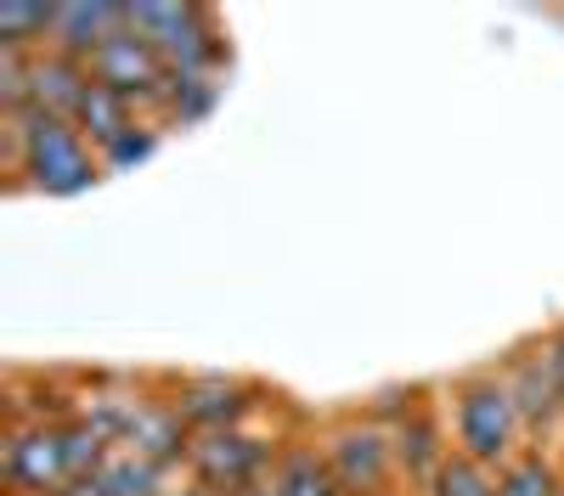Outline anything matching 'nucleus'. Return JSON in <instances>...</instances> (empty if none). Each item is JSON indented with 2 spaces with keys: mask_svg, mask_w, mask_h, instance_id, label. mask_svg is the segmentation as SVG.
Returning <instances> with one entry per match:
<instances>
[{
  "mask_svg": "<svg viewBox=\"0 0 564 496\" xmlns=\"http://www.w3.org/2000/svg\"><path fill=\"white\" fill-rule=\"evenodd\" d=\"M0 169H7L18 192H40V198H79L108 175L74 119L34 113V108L0 119Z\"/></svg>",
  "mask_w": 564,
  "mask_h": 496,
  "instance_id": "obj_1",
  "label": "nucleus"
},
{
  "mask_svg": "<svg viewBox=\"0 0 564 496\" xmlns=\"http://www.w3.org/2000/svg\"><path fill=\"white\" fill-rule=\"evenodd\" d=\"M441 406H446V423H452V445L463 451V458L486 463V469H508L531 445L525 423H520V406H513L497 367L452 378Z\"/></svg>",
  "mask_w": 564,
  "mask_h": 496,
  "instance_id": "obj_2",
  "label": "nucleus"
},
{
  "mask_svg": "<svg viewBox=\"0 0 564 496\" xmlns=\"http://www.w3.org/2000/svg\"><path fill=\"white\" fill-rule=\"evenodd\" d=\"M124 29H135L170 74H226L231 45L226 29L198 0H124Z\"/></svg>",
  "mask_w": 564,
  "mask_h": 496,
  "instance_id": "obj_3",
  "label": "nucleus"
},
{
  "mask_svg": "<svg viewBox=\"0 0 564 496\" xmlns=\"http://www.w3.org/2000/svg\"><path fill=\"white\" fill-rule=\"evenodd\" d=\"M282 406V400H276ZM271 406V412H276ZM265 412V418H271ZM265 418L243 423V429H215V434H193V445H186V480L215 491V496H238L243 485L265 480L282 458V445H289L300 429H265Z\"/></svg>",
  "mask_w": 564,
  "mask_h": 496,
  "instance_id": "obj_4",
  "label": "nucleus"
},
{
  "mask_svg": "<svg viewBox=\"0 0 564 496\" xmlns=\"http://www.w3.org/2000/svg\"><path fill=\"white\" fill-rule=\"evenodd\" d=\"M316 445H322V463L334 469L339 491L345 496H384L401 485V469H395V440L384 423H372L361 406L356 412H339L316 429Z\"/></svg>",
  "mask_w": 564,
  "mask_h": 496,
  "instance_id": "obj_5",
  "label": "nucleus"
},
{
  "mask_svg": "<svg viewBox=\"0 0 564 496\" xmlns=\"http://www.w3.org/2000/svg\"><path fill=\"white\" fill-rule=\"evenodd\" d=\"M164 395H170V406L181 412V423L193 434L243 429V423L265 418L282 400L276 389H265L243 373H181V378H164Z\"/></svg>",
  "mask_w": 564,
  "mask_h": 496,
  "instance_id": "obj_6",
  "label": "nucleus"
},
{
  "mask_svg": "<svg viewBox=\"0 0 564 496\" xmlns=\"http://www.w3.org/2000/svg\"><path fill=\"white\" fill-rule=\"evenodd\" d=\"M0 485L12 496H63L74 485L63 423H7V434H0Z\"/></svg>",
  "mask_w": 564,
  "mask_h": 496,
  "instance_id": "obj_7",
  "label": "nucleus"
},
{
  "mask_svg": "<svg viewBox=\"0 0 564 496\" xmlns=\"http://www.w3.org/2000/svg\"><path fill=\"white\" fill-rule=\"evenodd\" d=\"M502 384L513 395V406H520V423H525V440L531 445H547L558 429H564V384L553 373V361H547V344H520V350H508L502 355Z\"/></svg>",
  "mask_w": 564,
  "mask_h": 496,
  "instance_id": "obj_8",
  "label": "nucleus"
},
{
  "mask_svg": "<svg viewBox=\"0 0 564 496\" xmlns=\"http://www.w3.org/2000/svg\"><path fill=\"white\" fill-rule=\"evenodd\" d=\"M390 440H395V469H401V485H406V491H417V485L457 451V445H452V423H446V406L435 400V389L423 395L412 412L390 429Z\"/></svg>",
  "mask_w": 564,
  "mask_h": 496,
  "instance_id": "obj_9",
  "label": "nucleus"
},
{
  "mask_svg": "<svg viewBox=\"0 0 564 496\" xmlns=\"http://www.w3.org/2000/svg\"><path fill=\"white\" fill-rule=\"evenodd\" d=\"M186 445H193V429L181 423V412L170 406L164 384H153L148 395H141L135 412L124 418V429H119V451H135V458H148V463L181 469V463H186Z\"/></svg>",
  "mask_w": 564,
  "mask_h": 496,
  "instance_id": "obj_10",
  "label": "nucleus"
},
{
  "mask_svg": "<svg viewBox=\"0 0 564 496\" xmlns=\"http://www.w3.org/2000/svg\"><path fill=\"white\" fill-rule=\"evenodd\" d=\"M119 29H124V0H57L52 52H63L74 63H90Z\"/></svg>",
  "mask_w": 564,
  "mask_h": 496,
  "instance_id": "obj_11",
  "label": "nucleus"
},
{
  "mask_svg": "<svg viewBox=\"0 0 564 496\" xmlns=\"http://www.w3.org/2000/svg\"><path fill=\"white\" fill-rule=\"evenodd\" d=\"M85 90H90V63H74L63 52H40L34 57V74H29V108L34 113L74 119V108L85 102Z\"/></svg>",
  "mask_w": 564,
  "mask_h": 496,
  "instance_id": "obj_12",
  "label": "nucleus"
},
{
  "mask_svg": "<svg viewBox=\"0 0 564 496\" xmlns=\"http://www.w3.org/2000/svg\"><path fill=\"white\" fill-rule=\"evenodd\" d=\"M276 491L282 496H345L334 469L322 463V445H316V429H300L289 445H282V458H276Z\"/></svg>",
  "mask_w": 564,
  "mask_h": 496,
  "instance_id": "obj_13",
  "label": "nucleus"
},
{
  "mask_svg": "<svg viewBox=\"0 0 564 496\" xmlns=\"http://www.w3.org/2000/svg\"><path fill=\"white\" fill-rule=\"evenodd\" d=\"M74 124H79V135L90 147H97V158L113 147V142H124V135L141 124V113L119 97V90H108L102 79H90V90H85V102L74 108Z\"/></svg>",
  "mask_w": 564,
  "mask_h": 496,
  "instance_id": "obj_14",
  "label": "nucleus"
},
{
  "mask_svg": "<svg viewBox=\"0 0 564 496\" xmlns=\"http://www.w3.org/2000/svg\"><path fill=\"white\" fill-rule=\"evenodd\" d=\"M57 0H0V52H52Z\"/></svg>",
  "mask_w": 564,
  "mask_h": 496,
  "instance_id": "obj_15",
  "label": "nucleus"
},
{
  "mask_svg": "<svg viewBox=\"0 0 564 496\" xmlns=\"http://www.w3.org/2000/svg\"><path fill=\"white\" fill-rule=\"evenodd\" d=\"M497 496H564V463L553 445H525L508 469H497Z\"/></svg>",
  "mask_w": 564,
  "mask_h": 496,
  "instance_id": "obj_16",
  "label": "nucleus"
},
{
  "mask_svg": "<svg viewBox=\"0 0 564 496\" xmlns=\"http://www.w3.org/2000/svg\"><path fill=\"white\" fill-rule=\"evenodd\" d=\"M226 74H170V108H164V124H204L215 108H220V85Z\"/></svg>",
  "mask_w": 564,
  "mask_h": 496,
  "instance_id": "obj_17",
  "label": "nucleus"
},
{
  "mask_svg": "<svg viewBox=\"0 0 564 496\" xmlns=\"http://www.w3.org/2000/svg\"><path fill=\"white\" fill-rule=\"evenodd\" d=\"M417 496H497V469L463 458V451H452V458L417 485Z\"/></svg>",
  "mask_w": 564,
  "mask_h": 496,
  "instance_id": "obj_18",
  "label": "nucleus"
},
{
  "mask_svg": "<svg viewBox=\"0 0 564 496\" xmlns=\"http://www.w3.org/2000/svg\"><path fill=\"white\" fill-rule=\"evenodd\" d=\"M159 142H164V124H153V119H141L124 142H113L108 153H102V169L108 175H119V169H135V164H148L153 153H159Z\"/></svg>",
  "mask_w": 564,
  "mask_h": 496,
  "instance_id": "obj_19",
  "label": "nucleus"
},
{
  "mask_svg": "<svg viewBox=\"0 0 564 496\" xmlns=\"http://www.w3.org/2000/svg\"><path fill=\"white\" fill-rule=\"evenodd\" d=\"M423 395H430V384H395V389H379V395H372V400H361V412L372 418V423H384V429H395L406 412H412V406L423 400Z\"/></svg>",
  "mask_w": 564,
  "mask_h": 496,
  "instance_id": "obj_20",
  "label": "nucleus"
},
{
  "mask_svg": "<svg viewBox=\"0 0 564 496\" xmlns=\"http://www.w3.org/2000/svg\"><path fill=\"white\" fill-rule=\"evenodd\" d=\"M542 344H547V361H553V373H558V384H564V328H553Z\"/></svg>",
  "mask_w": 564,
  "mask_h": 496,
  "instance_id": "obj_21",
  "label": "nucleus"
},
{
  "mask_svg": "<svg viewBox=\"0 0 564 496\" xmlns=\"http://www.w3.org/2000/svg\"><path fill=\"white\" fill-rule=\"evenodd\" d=\"M238 496H282V491H276V474H265V480H254V485H243Z\"/></svg>",
  "mask_w": 564,
  "mask_h": 496,
  "instance_id": "obj_22",
  "label": "nucleus"
},
{
  "mask_svg": "<svg viewBox=\"0 0 564 496\" xmlns=\"http://www.w3.org/2000/svg\"><path fill=\"white\" fill-rule=\"evenodd\" d=\"M170 496H215V491H204V485H193V480H181Z\"/></svg>",
  "mask_w": 564,
  "mask_h": 496,
  "instance_id": "obj_23",
  "label": "nucleus"
},
{
  "mask_svg": "<svg viewBox=\"0 0 564 496\" xmlns=\"http://www.w3.org/2000/svg\"><path fill=\"white\" fill-rule=\"evenodd\" d=\"M384 496H417V491H406V485H395V491H384Z\"/></svg>",
  "mask_w": 564,
  "mask_h": 496,
  "instance_id": "obj_24",
  "label": "nucleus"
}]
</instances>
